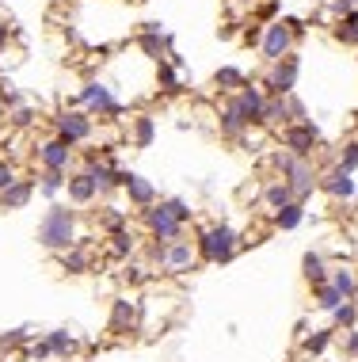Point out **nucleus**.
<instances>
[{"label":"nucleus","instance_id":"f257e3e1","mask_svg":"<svg viewBox=\"0 0 358 362\" xmlns=\"http://www.w3.org/2000/svg\"><path fill=\"white\" fill-rule=\"evenodd\" d=\"M35 237H38V244H42L46 252L61 256V252H69L73 244L80 240V214H76L73 206H65V202H54V206L42 214Z\"/></svg>","mask_w":358,"mask_h":362},{"label":"nucleus","instance_id":"f03ea898","mask_svg":"<svg viewBox=\"0 0 358 362\" xmlns=\"http://www.w3.org/2000/svg\"><path fill=\"white\" fill-rule=\"evenodd\" d=\"M141 214H145V225H149L153 240H160V244L183 240L191 218H195V210H191L183 199H160V202H153V206L141 210Z\"/></svg>","mask_w":358,"mask_h":362},{"label":"nucleus","instance_id":"7ed1b4c3","mask_svg":"<svg viewBox=\"0 0 358 362\" xmlns=\"http://www.w3.org/2000/svg\"><path fill=\"white\" fill-rule=\"evenodd\" d=\"M237 248H240V233L233 225H210V229H202L198 240H195V252L206 263H229L237 256Z\"/></svg>","mask_w":358,"mask_h":362},{"label":"nucleus","instance_id":"20e7f679","mask_svg":"<svg viewBox=\"0 0 358 362\" xmlns=\"http://www.w3.org/2000/svg\"><path fill=\"white\" fill-rule=\"evenodd\" d=\"M275 164H278V172H282V183H286L290 191H294V199L305 202L309 194H313V187H316L313 164H309L305 156H290V153H278Z\"/></svg>","mask_w":358,"mask_h":362},{"label":"nucleus","instance_id":"39448f33","mask_svg":"<svg viewBox=\"0 0 358 362\" xmlns=\"http://www.w3.org/2000/svg\"><path fill=\"white\" fill-rule=\"evenodd\" d=\"M198 263V252L191 240H172L164 244V259H160V271H168V275H187V271H195Z\"/></svg>","mask_w":358,"mask_h":362},{"label":"nucleus","instance_id":"423d86ee","mask_svg":"<svg viewBox=\"0 0 358 362\" xmlns=\"http://www.w3.org/2000/svg\"><path fill=\"white\" fill-rule=\"evenodd\" d=\"M57 138H61L65 145H84L92 138V115L88 111H65L61 119H57Z\"/></svg>","mask_w":358,"mask_h":362},{"label":"nucleus","instance_id":"0eeeda50","mask_svg":"<svg viewBox=\"0 0 358 362\" xmlns=\"http://www.w3.org/2000/svg\"><path fill=\"white\" fill-rule=\"evenodd\" d=\"M282 141H286L290 156H305V160H309L313 145L321 141V130H316L313 122H290L286 130H282Z\"/></svg>","mask_w":358,"mask_h":362},{"label":"nucleus","instance_id":"6e6552de","mask_svg":"<svg viewBox=\"0 0 358 362\" xmlns=\"http://www.w3.org/2000/svg\"><path fill=\"white\" fill-rule=\"evenodd\" d=\"M119 187L126 191L130 206H138V210H149L153 202H157V187H153L145 175H138V172H119Z\"/></svg>","mask_w":358,"mask_h":362},{"label":"nucleus","instance_id":"1a4fd4ad","mask_svg":"<svg viewBox=\"0 0 358 362\" xmlns=\"http://www.w3.org/2000/svg\"><path fill=\"white\" fill-rule=\"evenodd\" d=\"M38 164H42V172H69L73 149L61 138H50V141L38 145Z\"/></svg>","mask_w":358,"mask_h":362},{"label":"nucleus","instance_id":"9d476101","mask_svg":"<svg viewBox=\"0 0 358 362\" xmlns=\"http://www.w3.org/2000/svg\"><path fill=\"white\" fill-rule=\"evenodd\" d=\"M80 103L88 107V115H119V111H122L119 100L111 95V88L100 84V81H92L88 88H84V92H80Z\"/></svg>","mask_w":358,"mask_h":362},{"label":"nucleus","instance_id":"9b49d317","mask_svg":"<svg viewBox=\"0 0 358 362\" xmlns=\"http://www.w3.org/2000/svg\"><path fill=\"white\" fill-rule=\"evenodd\" d=\"M297 73H302V62L297 57H278L275 62V73H270V92L275 95H290L294 92V84H297Z\"/></svg>","mask_w":358,"mask_h":362},{"label":"nucleus","instance_id":"f8f14e48","mask_svg":"<svg viewBox=\"0 0 358 362\" xmlns=\"http://www.w3.org/2000/svg\"><path fill=\"white\" fill-rule=\"evenodd\" d=\"M65 194H69V206H88V202H95V180L88 175V168L84 172H69V180H65Z\"/></svg>","mask_w":358,"mask_h":362},{"label":"nucleus","instance_id":"ddd939ff","mask_svg":"<svg viewBox=\"0 0 358 362\" xmlns=\"http://www.w3.org/2000/svg\"><path fill=\"white\" fill-rule=\"evenodd\" d=\"M290 42H294V31H290L286 23H270L267 35H263V54L270 62H278V57L290 54Z\"/></svg>","mask_w":358,"mask_h":362},{"label":"nucleus","instance_id":"4468645a","mask_svg":"<svg viewBox=\"0 0 358 362\" xmlns=\"http://www.w3.org/2000/svg\"><path fill=\"white\" fill-rule=\"evenodd\" d=\"M35 199V180H16L12 187L0 191V210H23Z\"/></svg>","mask_w":358,"mask_h":362},{"label":"nucleus","instance_id":"2eb2a0df","mask_svg":"<svg viewBox=\"0 0 358 362\" xmlns=\"http://www.w3.org/2000/svg\"><path fill=\"white\" fill-rule=\"evenodd\" d=\"M321 187L332 194V199H354V191H358V183H354V175L351 172H343V168H332L321 180Z\"/></svg>","mask_w":358,"mask_h":362},{"label":"nucleus","instance_id":"dca6fc26","mask_svg":"<svg viewBox=\"0 0 358 362\" xmlns=\"http://www.w3.org/2000/svg\"><path fill=\"white\" fill-rule=\"evenodd\" d=\"M61 267H65V275H88L92 271V252L76 240L69 252H61Z\"/></svg>","mask_w":358,"mask_h":362},{"label":"nucleus","instance_id":"f3484780","mask_svg":"<svg viewBox=\"0 0 358 362\" xmlns=\"http://www.w3.org/2000/svg\"><path fill=\"white\" fill-rule=\"evenodd\" d=\"M263 92H259V88H251V84H244L240 88V95H237V107L240 111H244V119H248V126L251 122H259V111H263Z\"/></svg>","mask_w":358,"mask_h":362},{"label":"nucleus","instance_id":"a211bd4d","mask_svg":"<svg viewBox=\"0 0 358 362\" xmlns=\"http://www.w3.org/2000/svg\"><path fill=\"white\" fill-rule=\"evenodd\" d=\"M42 344L50 347V355H54V358H69L73 351H76V336H73L69 328H54V332H46Z\"/></svg>","mask_w":358,"mask_h":362},{"label":"nucleus","instance_id":"6ab92c4d","mask_svg":"<svg viewBox=\"0 0 358 362\" xmlns=\"http://www.w3.org/2000/svg\"><path fill=\"white\" fill-rule=\"evenodd\" d=\"M302 275L313 282V290H316V286H324V282H328V275H332V271H328L324 256H316V252H305V259H302Z\"/></svg>","mask_w":358,"mask_h":362},{"label":"nucleus","instance_id":"aec40b11","mask_svg":"<svg viewBox=\"0 0 358 362\" xmlns=\"http://www.w3.org/2000/svg\"><path fill=\"white\" fill-rule=\"evenodd\" d=\"M302 221H305V202H297V199L275 210V225H278V229H282V233L297 229V225H302Z\"/></svg>","mask_w":358,"mask_h":362},{"label":"nucleus","instance_id":"412c9836","mask_svg":"<svg viewBox=\"0 0 358 362\" xmlns=\"http://www.w3.org/2000/svg\"><path fill=\"white\" fill-rule=\"evenodd\" d=\"M65 180H69V172H42L35 180V191L46 199H57V194H65Z\"/></svg>","mask_w":358,"mask_h":362},{"label":"nucleus","instance_id":"4be33fe9","mask_svg":"<svg viewBox=\"0 0 358 362\" xmlns=\"http://www.w3.org/2000/svg\"><path fill=\"white\" fill-rule=\"evenodd\" d=\"M248 130V119H244V111L237 107V100L225 107V115H221V134H229V138H240V134Z\"/></svg>","mask_w":358,"mask_h":362},{"label":"nucleus","instance_id":"5701e85b","mask_svg":"<svg viewBox=\"0 0 358 362\" xmlns=\"http://www.w3.org/2000/svg\"><path fill=\"white\" fill-rule=\"evenodd\" d=\"M328 286H335L347 301H351L354 298V286H358V275H354L351 267H335L332 275H328Z\"/></svg>","mask_w":358,"mask_h":362},{"label":"nucleus","instance_id":"b1692460","mask_svg":"<svg viewBox=\"0 0 358 362\" xmlns=\"http://www.w3.org/2000/svg\"><path fill=\"white\" fill-rule=\"evenodd\" d=\"M130 325H133V301L119 298L111 309V332H130Z\"/></svg>","mask_w":358,"mask_h":362},{"label":"nucleus","instance_id":"393cba45","mask_svg":"<svg viewBox=\"0 0 358 362\" xmlns=\"http://www.w3.org/2000/svg\"><path fill=\"white\" fill-rule=\"evenodd\" d=\"M133 248H138V240H133V233H130V229L111 233V256H114V259H130V256H133Z\"/></svg>","mask_w":358,"mask_h":362},{"label":"nucleus","instance_id":"a878e982","mask_svg":"<svg viewBox=\"0 0 358 362\" xmlns=\"http://www.w3.org/2000/svg\"><path fill=\"white\" fill-rule=\"evenodd\" d=\"M259 122H282V126H290V111H286V100H282V95H275V100L263 103Z\"/></svg>","mask_w":358,"mask_h":362},{"label":"nucleus","instance_id":"bb28decb","mask_svg":"<svg viewBox=\"0 0 358 362\" xmlns=\"http://www.w3.org/2000/svg\"><path fill=\"white\" fill-rule=\"evenodd\" d=\"M100 225L107 233H119V229H130V218H126V210H119V206H103L100 210Z\"/></svg>","mask_w":358,"mask_h":362},{"label":"nucleus","instance_id":"cd10ccee","mask_svg":"<svg viewBox=\"0 0 358 362\" xmlns=\"http://www.w3.org/2000/svg\"><path fill=\"white\" fill-rule=\"evenodd\" d=\"M153 138H157V122H153L149 115H141V119L133 122V141H138V149H149Z\"/></svg>","mask_w":358,"mask_h":362},{"label":"nucleus","instance_id":"c85d7f7f","mask_svg":"<svg viewBox=\"0 0 358 362\" xmlns=\"http://www.w3.org/2000/svg\"><path fill=\"white\" fill-rule=\"evenodd\" d=\"M343 293L340 290H335V286H328V282H324V286H316V305H321L324 313H335V309H340L343 305Z\"/></svg>","mask_w":358,"mask_h":362},{"label":"nucleus","instance_id":"c756f323","mask_svg":"<svg viewBox=\"0 0 358 362\" xmlns=\"http://www.w3.org/2000/svg\"><path fill=\"white\" fill-rule=\"evenodd\" d=\"M263 199H267V206H270V210H278V206H286V202H294V191H290L286 183L278 180V183H270V187L263 191Z\"/></svg>","mask_w":358,"mask_h":362},{"label":"nucleus","instance_id":"7c9ffc66","mask_svg":"<svg viewBox=\"0 0 358 362\" xmlns=\"http://www.w3.org/2000/svg\"><path fill=\"white\" fill-rule=\"evenodd\" d=\"M217 88H225V92H240V88H244V73H240V69H217Z\"/></svg>","mask_w":358,"mask_h":362},{"label":"nucleus","instance_id":"2f4dec72","mask_svg":"<svg viewBox=\"0 0 358 362\" xmlns=\"http://www.w3.org/2000/svg\"><path fill=\"white\" fill-rule=\"evenodd\" d=\"M31 344V328H12L8 336H0V347L12 351V347H27Z\"/></svg>","mask_w":358,"mask_h":362},{"label":"nucleus","instance_id":"473e14b6","mask_svg":"<svg viewBox=\"0 0 358 362\" xmlns=\"http://www.w3.org/2000/svg\"><path fill=\"white\" fill-rule=\"evenodd\" d=\"M335 35H340V42H358V12H347Z\"/></svg>","mask_w":358,"mask_h":362},{"label":"nucleus","instance_id":"72a5a7b5","mask_svg":"<svg viewBox=\"0 0 358 362\" xmlns=\"http://www.w3.org/2000/svg\"><path fill=\"white\" fill-rule=\"evenodd\" d=\"M332 317H335V325H340V328H354V320H358V305H354V301H343V305L335 309Z\"/></svg>","mask_w":358,"mask_h":362},{"label":"nucleus","instance_id":"f704fd0d","mask_svg":"<svg viewBox=\"0 0 358 362\" xmlns=\"http://www.w3.org/2000/svg\"><path fill=\"white\" fill-rule=\"evenodd\" d=\"M335 168H343V172H358V141H351V145H343V156H340V164Z\"/></svg>","mask_w":358,"mask_h":362},{"label":"nucleus","instance_id":"c9c22d12","mask_svg":"<svg viewBox=\"0 0 358 362\" xmlns=\"http://www.w3.org/2000/svg\"><path fill=\"white\" fill-rule=\"evenodd\" d=\"M328 344H332V332H316V336L305 339V351H309V355H324Z\"/></svg>","mask_w":358,"mask_h":362},{"label":"nucleus","instance_id":"e433bc0d","mask_svg":"<svg viewBox=\"0 0 358 362\" xmlns=\"http://www.w3.org/2000/svg\"><path fill=\"white\" fill-rule=\"evenodd\" d=\"M16 180H19V175H16V168H12L8 160H0V191H4V187H12Z\"/></svg>","mask_w":358,"mask_h":362},{"label":"nucleus","instance_id":"4c0bfd02","mask_svg":"<svg viewBox=\"0 0 358 362\" xmlns=\"http://www.w3.org/2000/svg\"><path fill=\"white\" fill-rule=\"evenodd\" d=\"M27 355H31L35 362H46V358H54V355H50V347H46V344H27Z\"/></svg>","mask_w":358,"mask_h":362},{"label":"nucleus","instance_id":"58836bf2","mask_svg":"<svg viewBox=\"0 0 358 362\" xmlns=\"http://www.w3.org/2000/svg\"><path fill=\"white\" fill-rule=\"evenodd\" d=\"M343 351L351 358H358V328H347V339H343Z\"/></svg>","mask_w":358,"mask_h":362},{"label":"nucleus","instance_id":"ea45409f","mask_svg":"<svg viewBox=\"0 0 358 362\" xmlns=\"http://www.w3.org/2000/svg\"><path fill=\"white\" fill-rule=\"evenodd\" d=\"M31 119H35L31 107H19V111H16V126H31Z\"/></svg>","mask_w":358,"mask_h":362},{"label":"nucleus","instance_id":"a19ab883","mask_svg":"<svg viewBox=\"0 0 358 362\" xmlns=\"http://www.w3.org/2000/svg\"><path fill=\"white\" fill-rule=\"evenodd\" d=\"M149 259L160 267V259H164V244H160V240H153V244H149Z\"/></svg>","mask_w":358,"mask_h":362},{"label":"nucleus","instance_id":"79ce46f5","mask_svg":"<svg viewBox=\"0 0 358 362\" xmlns=\"http://www.w3.org/2000/svg\"><path fill=\"white\" fill-rule=\"evenodd\" d=\"M160 81L168 84V92H176V88H179V81H176V73H172V69H160Z\"/></svg>","mask_w":358,"mask_h":362},{"label":"nucleus","instance_id":"37998d69","mask_svg":"<svg viewBox=\"0 0 358 362\" xmlns=\"http://www.w3.org/2000/svg\"><path fill=\"white\" fill-rule=\"evenodd\" d=\"M335 8H340V12L347 16V12H351V8H354V0H335Z\"/></svg>","mask_w":358,"mask_h":362},{"label":"nucleus","instance_id":"c03bdc74","mask_svg":"<svg viewBox=\"0 0 358 362\" xmlns=\"http://www.w3.org/2000/svg\"><path fill=\"white\" fill-rule=\"evenodd\" d=\"M8 42V23H0V46Z\"/></svg>","mask_w":358,"mask_h":362},{"label":"nucleus","instance_id":"a18cd8bd","mask_svg":"<svg viewBox=\"0 0 358 362\" xmlns=\"http://www.w3.org/2000/svg\"><path fill=\"white\" fill-rule=\"evenodd\" d=\"M351 301H354V305H358V286H354V298H351Z\"/></svg>","mask_w":358,"mask_h":362},{"label":"nucleus","instance_id":"49530a36","mask_svg":"<svg viewBox=\"0 0 358 362\" xmlns=\"http://www.w3.org/2000/svg\"><path fill=\"white\" fill-rule=\"evenodd\" d=\"M0 119H4V103H0Z\"/></svg>","mask_w":358,"mask_h":362}]
</instances>
